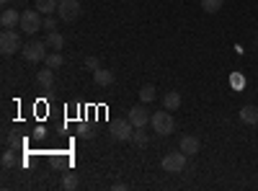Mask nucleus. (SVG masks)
Segmentation results:
<instances>
[{
    "label": "nucleus",
    "mask_w": 258,
    "mask_h": 191,
    "mask_svg": "<svg viewBox=\"0 0 258 191\" xmlns=\"http://www.w3.org/2000/svg\"><path fill=\"white\" fill-rule=\"evenodd\" d=\"M163 106L168 111H176V109H181V93L178 91H170V93H165L163 96Z\"/></svg>",
    "instance_id": "obj_14"
},
{
    "label": "nucleus",
    "mask_w": 258,
    "mask_h": 191,
    "mask_svg": "<svg viewBox=\"0 0 258 191\" xmlns=\"http://www.w3.org/2000/svg\"><path fill=\"white\" fill-rule=\"evenodd\" d=\"M24 49V41H21L18 31L16 29H3V34H0V52L3 54H16Z\"/></svg>",
    "instance_id": "obj_2"
},
{
    "label": "nucleus",
    "mask_w": 258,
    "mask_h": 191,
    "mask_svg": "<svg viewBox=\"0 0 258 191\" xmlns=\"http://www.w3.org/2000/svg\"><path fill=\"white\" fill-rule=\"evenodd\" d=\"M135 130H137V126H135L132 121H129V119H119V121H111V126H109L111 137H114V140H119V142H126V140H132Z\"/></svg>",
    "instance_id": "obj_6"
},
{
    "label": "nucleus",
    "mask_w": 258,
    "mask_h": 191,
    "mask_svg": "<svg viewBox=\"0 0 258 191\" xmlns=\"http://www.w3.org/2000/svg\"><path fill=\"white\" fill-rule=\"evenodd\" d=\"M85 68H91V70H98L101 65H98V59H96V57H88V59H85Z\"/></svg>",
    "instance_id": "obj_25"
},
{
    "label": "nucleus",
    "mask_w": 258,
    "mask_h": 191,
    "mask_svg": "<svg viewBox=\"0 0 258 191\" xmlns=\"http://www.w3.org/2000/svg\"><path fill=\"white\" fill-rule=\"evenodd\" d=\"M255 41H258V36H255Z\"/></svg>",
    "instance_id": "obj_28"
},
{
    "label": "nucleus",
    "mask_w": 258,
    "mask_h": 191,
    "mask_svg": "<svg viewBox=\"0 0 258 191\" xmlns=\"http://www.w3.org/2000/svg\"><path fill=\"white\" fill-rule=\"evenodd\" d=\"M44 65H47V68H52V70H57V68H62V65H64V57H62L59 52H49V54H47V59H44Z\"/></svg>",
    "instance_id": "obj_18"
},
{
    "label": "nucleus",
    "mask_w": 258,
    "mask_h": 191,
    "mask_svg": "<svg viewBox=\"0 0 258 191\" xmlns=\"http://www.w3.org/2000/svg\"><path fill=\"white\" fill-rule=\"evenodd\" d=\"M150 126H153L160 137H168V135H173V130H176V119L170 116L168 109L165 111H155L153 116H150Z\"/></svg>",
    "instance_id": "obj_1"
},
{
    "label": "nucleus",
    "mask_w": 258,
    "mask_h": 191,
    "mask_svg": "<svg viewBox=\"0 0 258 191\" xmlns=\"http://www.w3.org/2000/svg\"><path fill=\"white\" fill-rule=\"evenodd\" d=\"M0 3H3V6H6V3H8V0H0Z\"/></svg>",
    "instance_id": "obj_27"
},
{
    "label": "nucleus",
    "mask_w": 258,
    "mask_h": 191,
    "mask_svg": "<svg viewBox=\"0 0 258 191\" xmlns=\"http://www.w3.org/2000/svg\"><path fill=\"white\" fill-rule=\"evenodd\" d=\"M36 86H39L41 91H52V88H54V70H52V68L39 70V73H36Z\"/></svg>",
    "instance_id": "obj_10"
},
{
    "label": "nucleus",
    "mask_w": 258,
    "mask_h": 191,
    "mask_svg": "<svg viewBox=\"0 0 258 191\" xmlns=\"http://www.w3.org/2000/svg\"><path fill=\"white\" fill-rule=\"evenodd\" d=\"M16 165V147H8L3 153V168H13Z\"/></svg>",
    "instance_id": "obj_22"
},
{
    "label": "nucleus",
    "mask_w": 258,
    "mask_h": 191,
    "mask_svg": "<svg viewBox=\"0 0 258 191\" xmlns=\"http://www.w3.org/2000/svg\"><path fill=\"white\" fill-rule=\"evenodd\" d=\"M44 41H47V44H49V49H54V52H59V49L64 47V36H62L59 31H49Z\"/></svg>",
    "instance_id": "obj_16"
},
{
    "label": "nucleus",
    "mask_w": 258,
    "mask_h": 191,
    "mask_svg": "<svg viewBox=\"0 0 258 191\" xmlns=\"http://www.w3.org/2000/svg\"><path fill=\"white\" fill-rule=\"evenodd\" d=\"M47 49H49L47 41H29V44H24V49H21V57L26 62H44L47 54H49Z\"/></svg>",
    "instance_id": "obj_3"
},
{
    "label": "nucleus",
    "mask_w": 258,
    "mask_h": 191,
    "mask_svg": "<svg viewBox=\"0 0 258 191\" xmlns=\"http://www.w3.org/2000/svg\"><path fill=\"white\" fill-rule=\"evenodd\" d=\"M240 121L243 124H258V106H253V103L243 106L240 109Z\"/></svg>",
    "instance_id": "obj_12"
},
{
    "label": "nucleus",
    "mask_w": 258,
    "mask_h": 191,
    "mask_svg": "<svg viewBox=\"0 0 258 191\" xmlns=\"http://www.w3.org/2000/svg\"><path fill=\"white\" fill-rule=\"evenodd\" d=\"M93 135H96V132H93V126H91V124H85V121L78 124V137H83V140H93Z\"/></svg>",
    "instance_id": "obj_20"
},
{
    "label": "nucleus",
    "mask_w": 258,
    "mask_h": 191,
    "mask_svg": "<svg viewBox=\"0 0 258 191\" xmlns=\"http://www.w3.org/2000/svg\"><path fill=\"white\" fill-rule=\"evenodd\" d=\"M222 6H225V0H202V8L207 13H217Z\"/></svg>",
    "instance_id": "obj_19"
},
{
    "label": "nucleus",
    "mask_w": 258,
    "mask_h": 191,
    "mask_svg": "<svg viewBox=\"0 0 258 191\" xmlns=\"http://www.w3.org/2000/svg\"><path fill=\"white\" fill-rule=\"evenodd\" d=\"M155 98H158L155 86H150V83H147V86L140 88V101H142V103H150V101H155Z\"/></svg>",
    "instance_id": "obj_17"
},
{
    "label": "nucleus",
    "mask_w": 258,
    "mask_h": 191,
    "mask_svg": "<svg viewBox=\"0 0 258 191\" xmlns=\"http://www.w3.org/2000/svg\"><path fill=\"white\" fill-rule=\"evenodd\" d=\"M178 150L186 153V155H197V153L202 150V142H199V137H194V135H183V137H181V145H178Z\"/></svg>",
    "instance_id": "obj_9"
},
{
    "label": "nucleus",
    "mask_w": 258,
    "mask_h": 191,
    "mask_svg": "<svg viewBox=\"0 0 258 191\" xmlns=\"http://www.w3.org/2000/svg\"><path fill=\"white\" fill-rule=\"evenodd\" d=\"M80 13H83V8H80V3H78V0H59L57 16H59L62 21H75Z\"/></svg>",
    "instance_id": "obj_7"
},
{
    "label": "nucleus",
    "mask_w": 258,
    "mask_h": 191,
    "mask_svg": "<svg viewBox=\"0 0 258 191\" xmlns=\"http://www.w3.org/2000/svg\"><path fill=\"white\" fill-rule=\"evenodd\" d=\"M57 8H59V0H36V11L41 16H52L57 13Z\"/></svg>",
    "instance_id": "obj_13"
},
{
    "label": "nucleus",
    "mask_w": 258,
    "mask_h": 191,
    "mask_svg": "<svg viewBox=\"0 0 258 191\" xmlns=\"http://www.w3.org/2000/svg\"><path fill=\"white\" fill-rule=\"evenodd\" d=\"M0 24H3V29H16V24H21V13L16 8H6L0 16Z\"/></svg>",
    "instance_id": "obj_11"
},
{
    "label": "nucleus",
    "mask_w": 258,
    "mask_h": 191,
    "mask_svg": "<svg viewBox=\"0 0 258 191\" xmlns=\"http://www.w3.org/2000/svg\"><path fill=\"white\" fill-rule=\"evenodd\" d=\"M186 153H181V150H176V153H168L163 160H160V168L165 173H181L183 168H186Z\"/></svg>",
    "instance_id": "obj_5"
},
{
    "label": "nucleus",
    "mask_w": 258,
    "mask_h": 191,
    "mask_svg": "<svg viewBox=\"0 0 258 191\" xmlns=\"http://www.w3.org/2000/svg\"><path fill=\"white\" fill-rule=\"evenodd\" d=\"M62 188H68V191L78 188V173H64V178H62Z\"/></svg>",
    "instance_id": "obj_21"
},
{
    "label": "nucleus",
    "mask_w": 258,
    "mask_h": 191,
    "mask_svg": "<svg viewBox=\"0 0 258 191\" xmlns=\"http://www.w3.org/2000/svg\"><path fill=\"white\" fill-rule=\"evenodd\" d=\"M44 29H47V31H54V29H57V21H54L52 16H47V18H44Z\"/></svg>",
    "instance_id": "obj_24"
},
{
    "label": "nucleus",
    "mask_w": 258,
    "mask_h": 191,
    "mask_svg": "<svg viewBox=\"0 0 258 191\" xmlns=\"http://www.w3.org/2000/svg\"><path fill=\"white\" fill-rule=\"evenodd\" d=\"M21 31H24V34H36L39 29H44V21H41V13L39 11H34V8H29V11H24V13H21Z\"/></svg>",
    "instance_id": "obj_4"
},
{
    "label": "nucleus",
    "mask_w": 258,
    "mask_h": 191,
    "mask_svg": "<svg viewBox=\"0 0 258 191\" xmlns=\"http://www.w3.org/2000/svg\"><path fill=\"white\" fill-rule=\"evenodd\" d=\"M6 145H11V147H16V145H18V140H16V137H13L11 132H6Z\"/></svg>",
    "instance_id": "obj_26"
},
{
    "label": "nucleus",
    "mask_w": 258,
    "mask_h": 191,
    "mask_svg": "<svg viewBox=\"0 0 258 191\" xmlns=\"http://www.w3.org/2000/svg\"><path fill=\"white\" fill-rule=\"evenodd\" d=\"M150 116H153V114H150L145 106H140V103L132 106V109H129V114H126V119L132 121L135 126H142V130H145V124H150Z\"/></svg>",
    "instance_id": "obj_8"
},
{
    "label": "nucleus",
    "mask_w": 258,
    "mask_h": 191,
    "mask_svg": "<svg viewBox=\"0 0 258 191\" xmlns=\"http://www.w3.org/2000/svg\"><path fill=\"white\" fill-rule=\"evenodd\" d=\"M132 142H135V145H147V135L142 132V126H137V130H135V135H132Z\"/></svg>",
    "instance_id": "obj_23"
},
{
    "label": "nucleus",
    "mask_w": 258,
    "mask_h": 191,
    "mask_svg": "<svg viewBox=\"0 0 258 191\" xmlns=\"http://www.w3.org/2000/svg\"><path fill=\"white\" fill-rule=\"evenodd\" d=\"M93 80H96V86H111V83H114V73L98 68V70H93Z\"/></svg>",
    "instance_id": "obj_15"
}]
</instances>
